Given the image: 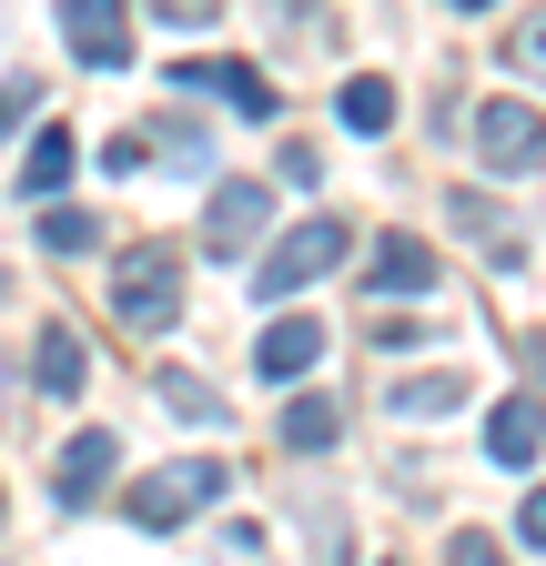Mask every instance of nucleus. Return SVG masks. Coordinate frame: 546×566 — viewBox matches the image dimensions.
<instances>
[{
	"label": "nucleus",
	"instance_id": "1",
	"mask_svg": "<svg viewBox=\"0 0 546 566\" xmlns=\"http://www.w3.org/2000/svg\"><path fill=\"white\" fill-rule=\"evenodd\" d=\"M345 253H355V223H345V212H304V223H284V233L263 243L253 294H263V304H284V294H304V283L345 273Z\"/></svg>",
	"mask_w": 546,
	"mask_h": 566
},
{
	"label": "nucleus",
	"instance_id": "2",
	"mask_svg": "<svg viewBox=\"0 0 546 566\" xmlns=\"http://www.w3.org/2000/svg\"><path fill=\"white\" fill-rule=\"evenodd\" d=\"M112 314L132 334H172L182 324V253L172 243H122L112 253Z\"/></svg>",
	"mask_w": 546,
	"mask_h": 566
},
{
	"label": "nucleus",
	"instance_id": "3",
	"mask_svg": "<svg viewBox=\"0 0 546 566\" xmlns=\"http://www.w3.org/2000/svg\"><path fill=\"white\" fill-rule=\"evenodd\" d=\"M223 485H233V475H223L213 455H182V465H153L122 506H132V526H143V536H172V526H192L202 506H213Z\"/></svg>",
	"mask_w": 546,
	"mask_h": 566
},
{
	"label": "nucleus",
	"instance_id": "4",
	"mask_svg": "<svg viewBox=\"0 0 546 566\" xmlns=\"http://www.w3.org/2000/svg\"><path fill=\"white\" fill-rule=\"evenodd\" d=\"M475 153H486V172H536L546 163V112L536 102H475Z\"/></svg>",
	"mask_w": 546,
	"mask_h": 566
},
{
	"label": "nucleus",
	"instance_id": "5",
	"mask_svg": "<svg viewBox=\"0 0 546 566\" xmlns=\"http://www.w3.org/2000/svg\"><path fill=\"white\" fill-rule=\"evenodd\" d=\"M263 223H273V192H263V182H213V202H202V253L243 263V253L263 243Z\"/></svg>",
	"mask_w": 546,
	"mask_h": 566
},
{
	"label": "nucleus",
	"instance_id": "6",
	"mask_svg": "<svg viewBox=\"0 0 546 566\" xmlns=\"http://www.w3.org/2000/svg\"><path fill=\"white\" fill-rule=\"evenodd\" d=\"M61 41L82 51V71H122L132 61V0H61Z\"/></svg>",
	"mask_w": 546,
	"mask_h": 566
},
{
	"label": "nucleus",
	"instance_id": "7",
	"mask_svg": "<svg viewBox=\"0 0 546 566\" xmlns=\"http://www.w3.org/2000/svg\"><path fill=\"white\" fill-rule=\"evenodd\" d=\"M162 82L172 92H213V102H233L243 122H273V82L253 61H162Z\"/></svg>",
	"mask_w": 546,
	"mask_h": 566
},
{
	"label": "nucleus",
	"instance_id": "8",
	"mask_svg": "<svg viewBox=\"0 0 546 566\" xmlns=\"http://www.w3.org/2000/svg\"><path fill=\"white\" fill-rule=\"evenodd\" d=\"M112 465H122V446L102 436V424H82V436L72 446H61V465H51V495H61V506H102V485H112Z\"/></svg>",
	"mask_w": 546,
	"mask_h": 566
},
{
	"label": "nucleus",
	"instance_id": "9",
	"mask_svg": "<svg viewBox=\"0 0 546 566\" xmlns=\"http://www.w3.org/2000/svg\"><path fill=\"white\" fill-rule=\"evenodd\" d=\"M314 365H324V314L263 324V344H253V375H263V385H294V375H314Z\"/></svg>",
	"mask_w": 546,
	"mask_h": 566
},
{
	"label": "nucleus",
	"instance_id": "10",
	"mask_svg": "<svg viewBox=\"0 0 546 566\" xmlns=\"http://www.w3.org/2000/svg\"><path fill=\"white\" fill-rule=\"evenodd\" d=\"M486 455H496L506 475H526V465L546 455V405H536V395H506V405L486 415Z\"/></svg>",
	"mask_w": 546,
	"mask_h": 566
},
{
	"label": "nucleus",
	"instance_id": "11",
	"mask_svg": "<svg viewBox=\"0 0 546 566\" xmlns=\"http://www.w3.org/2000/svg\"><path fill=\"white\" fill-rule=\"evenodd\" d=\"M31 385H41V395H82V385H92V344H82L72 324H41V344H31Z\"/></svg>",
	"mask_w": 546,
	"mask_h": 566
},
{
	"label": "nucleus",
	"instance_id": "12",
	"mask_svg": "<svg viewBox=\"0 0 546 566\" xmlns=\"http://www.w3.org/2000/svg\"><path fill=\"white\" fill-rule=\"evenodd\" d=\"M365 283H375V294H435V253L416 233H385L375 263H365Z\"/></svg>",
	"mask_w": 546,
	"mask_h": 566
},
{
	"label": "nucleus",
	"instance_id": "13",
	"mask_svg": "<svg viewBox=\"0 0 546 566\" xmlns=\"http://www.w3.org/2000/svg\"><path fill=\"white\" fill-rule=\"evenodd\" d=\"M72 163H82V142L61 132V122H41V132H31V153H21V192H31V202H51L61 182H72Z\"/></svg>",
	"mask_w": 546,
	"mask_h": 566
},
{
	"label": "nucleus",
	"instance_id": "14",
	"mask_svg": "<svg viewBox=\"0 0 546 566\" xmlns=\"http://www.w3.org/2000/svg\"><path fill=\"white\" fill-rule=\"evenodd\" d=\"M334 122H345L355 142H375V132L395 122V82H385V71H355V82L334 92Z\"/></svg>",
	"mask_w": 546,
	"mask_h": 566
},
{
	"label": "nucleus",
	"instance_id": "15",
	"mask_svg": "<svg viewBox=\"0 0 546 566\" xmlns=\"http://www.w3.org/2000/svg\"><path fill=\"white\" fill-rule=\"evenodd\" d=\"M465 395H475L465 375H405V385L385 395V415H416V424H435V415H455Z\"/></svg>",
	"mask_w": 546,
	"mask_h": 566
},
{
	"label": "nucleus",
	"instance_id": "16",
	"mask_svg": "<svg viewBox=\"0 0 546 566\" xmlns=\"http://www.w3.org/2000/svg\"><path fill=\"white\" fill-rule=\"evenodd\" d=\"M334 436H345V405H334V395H294L284 405V446L294 455H324Z\"/></svg>",
	"mask_w": 546,
	"mask_h": 566
},
{
	"label": "nucleus",
	"instance_id": "17",
	"mask_svg": "<svg viewBox=\"0 0 546 566\" xmlns=\"http://www.w3.org/2000/svg\"><path fill=\"white\" fill-rule=\"evenodd\" d=\"M153 395L182 415V424H223V395L213 385H202V375H153Z\"/></svg>",
	"mask_w": 546,
	"mask_h": 566
},
{
	"label": "nucleus",
	"instance_id": "18",
	"mask_svg": "<svg viewBox=\"0 0 546 566\" xmlns=\"http://www.w3.org/2000/svg\"><path fill=\"white\" fill-rule=\"evenodd\" d=\"M92 243H102V223H92V212L41 202V253H92Z\"/></svg>",
	"mask_w": 546,
	"mask_h": 566
},
{
	"label": "nucleus",
	"instance_id": "19",
	"mask_svg": "<svg viewBox=\"0 0 546 566\" xmlns=\"http://www.w3.org/2000/svg\"><path fill=\"white\" fill-rule=\"evenodd\" d=\"M455 223H465L475 243H496V263H516V223H506V212H486L475 192H455Z\"/></svg>",
	"mask_w": 546,
	"mask_h": 566
},
{
	"label": "nucleus",
	"instance_id": "20",
	"mask_svg": "<svg viewBox=\"0 0 546 566\" xmlns=\"http://www.w3.org/2000/svg\"><path fill=\"white\" fill-rule=\"evenodd\" d=\"M153 142H162V163H182V172H202V163H213V142H202L192 122H162Z\"/></svg>",
	"mask_w": 546,
	"mask_h": 566
},
{
	"label": "nucleus",
	"instance_id": "21",
	"mask_svg": "<svg viewBox=\"0 0 546 566\" xmlns=\"http://www.w3.org/2000/svg\"><path fill=\"white\" fill-rule=\"evenodd\" d=\"M153 21H172V31H213L223 0H153Z\"/></svg>",
	"mask_w": 546,
	"mask_h": 566
},
{
	"label": "nucleus",
	"instance_id": "22",
	"mask_svg": "<svg viewBox=\"0 0 546 566\" xmlns=\"http://www.w3.org/2000/svg\"><path fill=\"white\" fill-rule=\"evenodd\" d=\"M153 163V132H112L102 142V172H143Z\"/></svg>",
	"mask_w": 546,
	"mask_h": 566
},
{
	"label": "nucleus",
	"instance_id": "23",
	"mask_svg": "<svg viewBox=\"0 0 546 566\" xmlns=\"http://www.w3.org/2000/svg\"><path fill=\"white\" fill-rule=\"evenodd\" d=\"M516 536H526V546H546V485H536L526 506H516Z\"/></svg>",
	"mask_w": 546,
	"mask_h": 566
},
{
	"label": "nucleus",
	"instance_id": "24",
	"mask_svg": "<svg viewBox=\"0 0 546 566\" xmlns=\"http://www.w3.org/2000/svg\"><path fill=\"white\" fill-rule=\"evenodd\" d=\"M31 112V82H11V92H0V142H11V122Z\"/></svg>",
	"mask_w": 546,
	"mask_h": 566
},
{
	"label": "nucleus",
	"instance_id": "25",
	"mask_svg": "<svg viewBox=\"0 0 546 566\" xmlns=\"http://www.w3.org/2000/svg\"><path fill=\"white\" fill-rule=\"evenodd\" d=\"M516 61H546V21H526V31H516Z\"/></svg>",
	"mask_w": 546,
	"mask_h": 566
},
{
	"label": "nucleus",
	"instance_id": "26",
	"mask_svg": "<svg viewBox=\"0 0 546 566\" xmlns=\"http://www.w3.org/2000/svg\"><path fill=\"white\" fill-rule=\"evenodd\" d=\"M445 11H486V0H445Z\"/></svg>",
	"mask_w": 546,
	"mask_h": 566
},
{
	"label": "nucleus",
	"instance_id": "27",
	"mask_svg": "<svg viewBox=\"0 0 546 566\" xmlns=\"http://www.w3.org/2000/svg\"><path fill=\"white\" fill-rule=\"evenodd\" d=\"M0 294H11V273H0Z\"/></svg>",
	"mask_w": 546,
	"mask_h": 566
},
{
	"label": "nucleus",
	"instance_id": "28",
	"mask_svg": "<svg viewBox=\"0 0 546 566\" xmlns=\"http://www.w3.org/2000/svg\"><path fill=\"white\" fill-rule=\"evenodd\" d=\"M0 516H11V506H0Z\"/></svg>",
	"mask_w": 546,
	"mask_h": 566
}]
</instances>
